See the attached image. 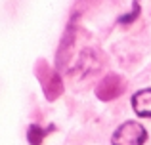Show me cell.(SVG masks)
<instances>
[{
    "label": "cell",
    "mask_w": 151,
    "mask_h": 145,
    "mask_svg": "<svg viewBox=\"0 0 151 145\" xmlns=\"http://www.w3.org/2000/svg\"><path fill=\"white\" fill-rule=\"evenodd\" d=\"M147 141V130L142 122L126 120L111 136L113 145H144Z\"/></svg>",
    "instance_id": "6da1fadb"
},
{
    "label": "cell",
    "mask_w": 151,
    "mask_h": 145,
    "mask_svg": "<svg viewBox=\"0 0 151 145\" xmlns=\"http://www.w3.org/2000/svg\"><path fill=\"white\" fill-rule=\"evenodd\" d=\"M132 109L140 119H151V88H142L132 96Z\"/></svg>",
    "instance_id": "277c9868"
},
{
    "label": "cell",
    "mask_w": 151,
    "mask_h": 145,
    "mask_svg": "<svg viewBox=\"0 0 151 145\" xmlns=\"http://www.w3.org/2000/svg\"><path fill=\"white\" fill-rule=\"evenodd\" d=\"M52 130H54V126L42 128V126H38V124H31V126L27 128V141L31 145H42L46 134H50Z\"/></svg>",
    "instance_id": "5b68a950"
},
{
    "label": "cell",
    "mask_w": 151,
    "mask_h": 145,
    "mask_svg": "<svg viewBox=\"0 0 151 145\" xmlns=\"http://www.w3.org/2000/svg\"><path fill=\"white\" fill-rule=\"evenodd\" d=\"M122 90H124V82L117 76V74H109L101 80V84L98 86L96 94L98 97L103 101H109V99H115L117 96H121Z\"/></svg>",
    "instance_id": "3957f363"
},
{
    "label": "cell",
    "mask_w": 151,
    "mask_h": 145,
    "mask_svg": "<svg viewBox=\"0 0 151 145\" xmlns=\"http://www.w3.org/2000/svg\"><path fill=\"white\" fill-rule=\"evenodd\" d=\"M37 73H38V78H40V84H42V90H44L46 97L48 99H55L63 92V84H61L59 74L55 71H52V69H48L44 63L38 65Z\"/></svg>",
    "instance_id": "7a4b0ae2"
}]
</instances>
